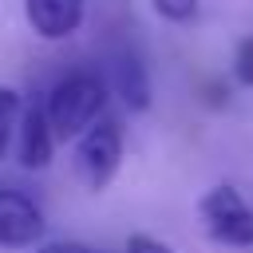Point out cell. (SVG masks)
Segmentation results:
<instances>
[{
  "mask_svg": "<svg viewBox=\"0 0 253 253\" xmlns=\"http://www.w3.org/2000/svg\"><path fill=\"white\" fill-rule=\"evenodd\" d=\"M24 99H20V91L16 87H0V158L8 154V146H12V138L20 134V123H24Z\"/></svg>",
  "mask_w": 253,
  "mask_h": 253,
  "instance_id": "8",
  "label": "cell"
},
{
  "mask_svg": "<svg viewBox=\"0 0 253 253\" xmlns=\"http://www.w3.org/2000/svg\"><path fill=\"white\" fill-rule=\"evenodd\" d=\"M198 217H202L206 233L217 245H233V249H249L253 245V206L241 198L237 186L206 190L202 202H198Z\"/></svg>",
  "mask_w": 253,
  "mask_h": 253,
  "instance_id": "2",
  "label": "cell"
},
{
  "mask_svg": "<svg viewBox=\"0 0 253 253\" xmlns=\"http://www.w3.org/2000/svg\"><path fill=\"white\" fill-rule=\"evenodd\" d=\"M150 4H154V12H158L162 20H170V24H186V20L198 16V0H150Z\"/></svg>",
  "mask_w": 253,
  "mask_h": 253,
  "instance_id": "10",
  "label": "cell"
},
{
  "mask_svg": "<svg viewBox=\"0 0 253 253\" xmlns=\"http://www.w3.org/2000/svg\"><path fill=\"white\" fill-rule=\"evenodd\" d=\"M24 16L40 40H67L83 24V0H24Z\"/></svg>",
  "mask_w": 253,
  "mask_h": 253,
  "instance_id": "6",
  "label": "cell"
},
{
  "mask_svg": "<svg viewBox=\"0 0 253 253\" xmlns=\"http://www.w3.org/2000/svg\"><path fill=\"white\" fill-rule=\"evenodd\" d=\"M119 162H123V134H119L115 123H95L91 130H83L75 138L71 170H75V178H79L83 190L99 194L119 174Z\"/></svg>",
  "mask_w": 253,
  "mask_h": 253,
  "instance_id": "3",
  "label": "cell"
},
{
  "mask_svg": "<svg viewBox=\"0 0 253 253\" xmlns=\"http://www.w3.org/2000/svg\"><path fill=\"white\" fill-rule=\"evenodd\" d=\"M111 91L130 111H146L150 107V79H146V67L138 63L134 51H119L111 59Z\"/></svg>",
  "mask_w": 253,
  "mask_h": 253,
  "instance_id": "7",
  "label": "cell"
},
{
  "mask_svg": "<svg viewBox=\"0 0 253 253\" xmlns=\"http://www.w3.org/2000/svg\"><path fill=\"white\" fill-rule=\"evenodd\" d=\"M126 253H174L166 241H158V237H150V233H130L126 237Z\"/></svg>",
  "mask_w": 253,
  "mask_h": 253,
  "instance_id": "11",
  "label": "cell"
},
{
  "mask_svg": "<svg viewBox=\"0 0 253 253\" xmlns=\"http://www.w3.org/2000/svg\"><path fill=\"white\" fill-rule=\"evenodd\" d=\"M107 79H99L95 71H75L67 79H59L43 103L47 123L55 130V138H79L83 130L95 126V119L107 107Z\"/></svg>",
  "mask_w": 253,
  "mask_h": 253,
  "instance_id": "1",
  "label": "cell"
},
{
  "mask_svg": "<svg viewBox=\"0 0 253 253\" xmlns=\"http://www.w3.org/2000/svg\"><path fill=\"white\" fill-rule=\"evenodd\" d=\"M51 150H55V130L47 123V111H43V103H32L24 111V123L16 134V158L24 170H43L51 162Z\"/></svg>",
  "mask_w": 253,
  "mask_h": 253,
  "instance_id": "5",
  "label": "cell"
},
{
  "mask_svg": "<svg viewBox=\"0 0 253 253\" xmlns=\"http://www.w3.org/2000/svg\"><path fill=\"white\" fill-rule=\"evenodd\" d=\"M43 237V213L20 190H0V245L4 249H32Z\"/></svg>",
  "mask_w": 253,
  "mask_h": 253,
  "instance_id": "4",
  "label": "cell"
},
{
  "mask_svg": "<svg viewBox=\"0 0 253 253\" xmlns=\"http://www.w3.org/2000/svg\"><path fill=\"white\" fill-rule=\"evenodd\" d=\"M233 79L241 87H253V36H245L233 47Z\"/></svg>",
  "mask_w": 253,
  "mask_h": 253,
  "instance_id": "9",
  "label": "cell"
},
{
  "mask_svg": "<svg viewBox=\"0 0 253 253\" xmlns=\"http://www.w3.org/2000/svg\"><path fill=\"white\" fill-rule=\"evenodd\" d=\"M36 253H91V249L79 245V241H51V245H43V249H36Z\"/></svg>",
  "mask_w": 253,
  "mask_h": 253,
  "instance_id": "12",
  "label": "cell"
}]
</instances>
